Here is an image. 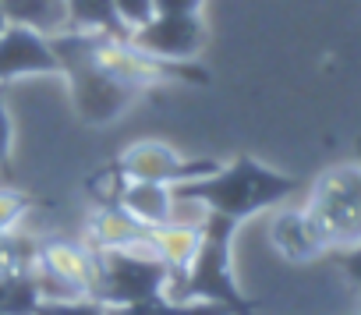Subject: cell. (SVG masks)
I'll list each match as a JSON object with an SVG mask.
<instances>
[{
    "label": "cell",
    "instance_id": "obj_1",
    "mask_svg": "<svg viewBox=\"0 0 361 315\" xmlns=\"http://www.w3.org/2000/svg\"><path fill=\"white\" fill-rule=\"evenodd\" d=\"M298 188H301L298 178L259 163L255 156H238V160H231L227 167L220 163L213 174L185 181V185H173L170 192L180 206H195L202 213L227 216L241 227L248 216L280 206Z\"/></svg>",
    "mask_w": 361,
    "mask_h": 315
},
{
    "label": "cell",
    "instance_id": "obj_2",
    "mask_svg": "<svg viewBox=\"0 0 361 315\" xmlns=\"http://www.w3.org/2000/svg\"><path fill=\"white\" fill-rule=\"evenodd\" d=\"M50 47L61 61V78L71 89V106L75 117L99 128L117 121L135 99H142L145 92L135 89L131 82H124L121 75H114L99 54H96V32H54Z\"/></svg>",
    "mask_w": 361,
    "mask_h": 315
},
{
    "label": "cell",
    "instance_id": "obj_3",
    "mask_svg": "<svg viewBox=\"0 0 361 315\" xmlns=\"http://www.w3.org/2000/svg\"><path fill=\"white\" fill-rule=\"evenodd\" d=\"M234 234L238 223L216 213L202 216V241L185 269L166 280V297L173 301H213L231 308V315H255V301L241 294L234 276Z\"/></svg>",
    "mask_w": 361,
    "mask_h": 315
},
{
    "label": "cell",
    "instance_id": "obj_4",
    "mask_svg": "<svg viewBox=\"0 0 361 315\" xmlns=\"http://www.w3.org/2000/svg\"><path fill=\"white\" fill-rule=\"evenodd\" d=\"M305 213L322 234L326 248H350L361 241V163H343L315 178Z\"/></svg>",
    "mask_w": 361,
    "mask_h": 315
},
{
    "label": "cell",
    "instance_id": "obj_5",
    "mask_svg": "<svg viewBox=\"0 0 361 315\" xmlns=\"http://www.w3.org/2000/svg\"><path fill=\"white\" fill-rule=\"evenodd\" d=\"M170 269L149 248H106L96 252V283L92 297L106 308L135 304L166 290Z\"/></svg>",
    "mask_w": 361,
    "mask_h": 315
},
{
    "label": "cell",
    "instance_id": "obj_6",
    "mask_svg": "<svg viewBox=\"0 0 361 315\" xmlns=\"http://www.w3.org/2000/svg\"><path fill=\"white\" fill-rule=\"evenodd\" d=\"M32 273L43 297H92L96 283V252L78 241H39Z\"/></svg>",
    "mask_w": 361,
    "mask_h": 315
},
{
    "label": "cell",
    "instance_id": "obj_7",
    "mask_svg": "<svg viewBox=\"0 0 361 315\" xmlns=\"http://www.w3.org/2000/svg\"><path fill=\"white\" fill-rule=\"evenodd\" d=\"M124 39L152 61L188 64L202 54L209 32H206L202 15H152L145 25L131 29Z\"/></svg>",
    "mask_w": 361,
    "mask_h": 315
},
{
    "label": "cell",
    "instance_id": "obj_8",
    "mask_svg": "<svg viewBox=\"0 0 361 315\" xmlns=\"http://www.w3.org/2000/svg\"><path fill=\"white\" fill-rule=\"evenodd\" d=\"M220 163L202 156V160H188L180 156L177 149L163 145V142H135L121 152V160L114 163V174L121 178H131V181H152V185H185V181H195V178H206L213 174Z\"/></svg>",
    "mask_w": 361,
    "mask_h": 315
},
{
    "label": "cell",
    "instance_id": "obj_9",
    "mask_svg": "<svg viewBox=\"0 0 361 315\" xmlns=\"http://www.w3.org/2000/svg\"><path fill=\"white\" fill-rule=\"evenodd\" d=\"M25 75H61V61L47 32L29 25H4L0 29V85Z\"/></svg>",
    "mask_w": 361,
    "mask_h": 315
},
{
    "label": "cell",
    "instance_id": "obj_10",
    "mask_svg": "<svg viewBox=\"0 0 361 315\" xmlns=\"http://www.w3.org/2000/svg\"><path fill=\"white\" fill-rule=\"evenodd\" d=\"M106 178L114 181V192H106L103 202H114L117 209H124L142 227H163V223L177 220V199L166 185L131 181V178H121L114 171H106Z\"/></svg>",
    "mask_w": 361,
    "mask_h": 315
},
{
    "label": "cell",
    "instance_id": "obj_11",
    "mask_svg": "<svg viewBox=\"0 0 361 315\" xmlns=\"http://www.w3.org/2000/svg\"><path fill=\"white\" fill-rule=\"evenodd\" d=\"M269 237H273V248L287 259V262H312L319 255H326V241L322 234L315 230L312 216L305 209H287L273 220L269 227Z\"/></svg>",
    "mask_w": 361,
    "mask_h": 315
},
{
    "label": "cell",
    "instance_id": "obj_12",
    "mask_svg": "<svg viewBox=\"0 0 361 315\" xmlns=\"http://www.w3.org/2000/svg\"><path fill=\"white\" fill-rule=\"evenodd\" d=\"M152 227H142L138 220H131L124 209H117L114 202H103L85 227V245L92 252H106V248H145Z\"/></svg>",
    "mask_w": 361,
    "mask_h": 315
},
{
    "label": "cell",
    "instance_id": "obj_13",
    "mask_svg": "<svg viewBox=\"0 0 361 315\" xmlns=\"http://www.w3.org/2000/svg\"><path fill=\"white\" fill-rule=\"evenodd\" d=\"M199 241H202V220H173V223L152 227L145 237V248L173 273L192 262Z\"/></svg>",
    "mask_w": 361,
    "mask_h": 315
},
{
    "label": "cell",
    "instance_id": "obj_14",
    "mask_svg": "<svg viewBox=\"0 0 361 315\" xmlns=\"http://www.w3.org/2000/svg\"><path fill=\"white\" fill-rule=\"evenodd\" d=\"M64 29L68 32H99V36H128L121 25L114 0H64Z\"/></svg>",
    "mask_w": 361,
    "mask_h": 315
},
{
    "label": "cell",
    "instance_id": "obj_15",
    "mask_svg": "<svg viewBox=\"0 0 361 315\" xmlns=\"http://www.w3.org/2000/svg\"><path fill=\"white\" fill-rule=\"evenodd\" d=\"M11 25H29L47 36L64 32V0H0Z\"/></svg>",
    "mask_w": 361,
    "mask_h": 315
},
{
    "label": "cell",
    "instance_id": "obj_16",
    "mask_svg": "<svg viewBox=\"0 0 361 315\" xmlns=\"http://www.w3.org/2000/svg\"><path fill=\"white\" fill-rule=\"evenodd\" d=\"M110 315H231V308L213 304V301H173L166 294L135 301V304H121V308H106Z\"/></svg>",
    "mask_w": 361,
    "mask_h": 315
},
{
    "label": "cell",
    "instance_id": "obj_17",
    "mask_svg": "<svg viewBox=\"0 0 361 315\" xmlns=\"http://www.w3.org/2000/svg\"><path fill=\"white\" fill-rule=\"evenodd\" d=\"M39 301H43V290L32 269L0 276V315H32Z\"/></svg>",
    "mask_w": 361,
    "mask_h": 315
},
{
    "label": "cell",
    "instance_id": "obj_18",
    "mask_svg": "<svg viewBox=\"0 0 361 315\" xmlns=\"http://www.w3.org/2000/svg\"><path fill=\"white\" fill-rule=\"evenodd\" d=\"M36 245L32 237L22 234H0V276H11V273H25L36 262Z\"/></svg>",
    "mask_w": 361,
    "mask_h": 315
},
{
    "label": "cell",
    "instance_id": "obj_19",
    "mask_svg": "<svg viewBox=\"0 0 361 315\" xmlns=\"http://www.w3.org/2000/svg\"><path fill=\"white\" fill-rule=\"evenodd\" d=\"M32 315H110L96 297H43Z\"/></svg>",
    "mask_w": 361,
    "mask_h": 315
},
{
    "label": "cell",
    "instance_id": "obj_20",
    "mask_svg": "<svg viewBox=\"0 0 361 315\" xmlns=\"http://www.w3.org/2000/svg\"><path fill=\"white\" fill-rule=\"evenodd\" d=\"M32 206H36L32 195H25L18 188H0V234H11L29 216Z\"/></svg>",
    "mask_w": 361,
    "mask_h": 315
},
{
    "label": "cell",
    "instance_id": "obj_21",
    "mask_svg": "<svg viewBox=\"0 0 361 315\" xmlns=\"http://www.w3.org/2000/svg\"><path fill=\"white\" fill-rule=\"evenodd\" d=\"M114 11H117V18H121V25H124L128 32L138 29V25H145V22L156 15L152 0H114Z\"/></svg>",
    "mask_w": 361,
    "mask_h": 315
},
{
    "label": "cell",
    "instance_id": "obj_22",
    "mask_svg": "<svg viewBox=\"0 0 361 315\" xmlns=\"http://www.w3.org/2000/svg\"><path fill=\"white\" fill-rule=\"evenodd\" d=\"M333 262H336V269L354 283V290L361 294V241L357 245H350V248H333V252H326Z\"/></svg>",
    "mask_w": 361,
    "mask_h": 315
},
{
    "label": "cell",
    "instance_id": "obj_23",
    "mask_svg": "<svg viewBox=\"0 0 361 315\" xmlns=\"http://www.w3.org/2000/svg\"><path fill=\"white\" fill-rule=\"evenodd\" d=\"M11 149H15V124L8 113L4 85H0V171H8V174H11Z\"/></svg>",
    "mask_w": 361,
    "mask_h": 315
},
{
    "label": "cell",
    "instance_id": "obj_24",
    "mask_svg": "<svg viewBox=\"0 0 361 315\" xmlns=\"http://www.w3.org/2000/svg\"><path fill=\"white\" fill-rule=\"evenodd\" d=\"M206 0H152L156 15H202Z\"/></svg>",
    "mask_w": 361,
    "mask_h": 315
},
{
    "label": "cell",
    "instance_id": "obj_25",
    "mask_svg": "<svg viewBox=\"0 0 361 315\" xmlns=\"http://www.w3.org/2000/svg\"><path fill=\"white\" fill-rule=\"evenodd\" d=\"M4 25H11V22H8V15H4V8H0V29H4Z\"/></svg>",
    "mask_w": 361,
    "mask_h": 315
},
{
    "label": "cell",
    "instance_id": "obj_26",
    "mask_svg": "<svg viewBox=\"0 0 361 315\" xmlns=\"http://www.w3.org/2000/svg\"><path fill=\"white\" fill-rule=\"evenodd\" d=\"M357 163H361V145H357Z\"/></svg>",
    "mask_w": 361,
    "mask_h": 315
}]
</instances>
